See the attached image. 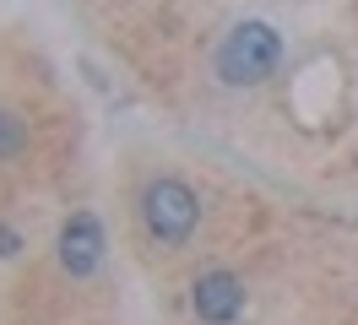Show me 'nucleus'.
<instances>
[{
  "instance_id": "nucleus-1",
  "label": "nucleus",
  "mask_w": 358,
  "mask_h": 325,
  "mask_svg": "<svg viewBox=\"0 0 358 325\" xmlns=\"http://www.w3.org/2000/svg\"><path fill=\"white\" fill-rule=\"evenodd\" d=\"M277 60H282V38H277V27L261 22V17L239 22V27L217 43V76H223L228 87L266 82L271 71H277Z\"/></svg>"
},
{
  "instance_id": "nucleus-5",
  "label": "nucleus",
  "mask_w": 358,
  "mask_h": 325,
  "mask_svg": "<svg viewBox=\"0 0 358 325\" xmlns=\"http://www.w3.org/2000/svg\"><path fill=\"white\" fill-rule=\"evenodd\" d=\"M22 152H27V125L17 114L0 108V163H11V157H22Z\"/></svg>"
},
{
  "instance_id": "nucleus-2",
  "label": "nucleus",
  "mask_w": 358,
  "mask_h": 325,
  "mask_svg": "<svg viewBox=\"0 0 358 325\" xmlns=\"http://www.w3.org/2000/svg\"><path fill=\"white\" fill-rule=\"evenodd\" d=\"M141 222H147V233L163 244V250H179L185 238L196 233V222H201V201L196 190L185 185V179H152L147 190H141Z\"/></svg>"
},
{
  "instance_id": "nucleus-4",
  "label": "nucleus",
  "mask_w": 358,
  "mask_h": 325,
  "mask_svg": "<svg viewBox=\"0 0 358 325\" xmlns=\"http://www.w3.org/2000/svg\"><path fill=\"white\" fill-rule=\"evenodd\" d=\"M190 309L201 325H234L245 315V282L234 271H201L190 287Z\"/></svg>"
},
{
  "instance_id": "nucleus-3",
  "label": "nucleus",
  "mask_w": 358,
  "mask_h": 325,
  "mask_svg": "<svg viewBox=\"0 0 358 325\" xmlns=\"http://www.w3.org/2000/svg\"><path fill=\"white\" fill-rule=\"evenodd\" d=\"M55 260H60V271L66 277H92L98 266H103V222L92 212H71L60 238H55Z\"/></svg>"
},
{
  "instance_id": "nucleus-6",
  "label": "nucleus",
  "mask_w": 358,
  "mask_h": 325,
  "mask_svg": "<svg viewBox=\"0 0 358 325\" xmlns=\"http://www.w3.org/2000/svg\"><path fill=\"white\" fill-rule=\"evenodd\" d=\"M11 255H22V233L11 222H0V260H11Z\"/></svg>"
}]
</instances>
